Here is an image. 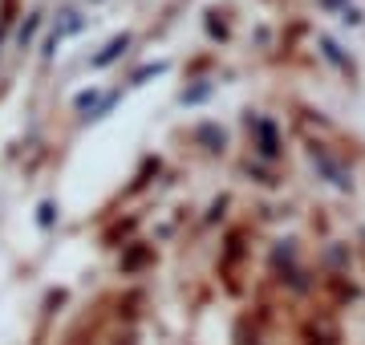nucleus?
<instances>
[{
	"label": "nucleus",
	"mask_w": 365,
	"mask_h": 345,
	"mask_svg": "<svg viewBox=\"0 0 365 345\" xmlns=\"http://www.w3.org/2000/svg\"><path fill=\"white\" fill-rule=\"evenodd\" d=\"M313 163H317V167H321V171H325V175H329V179H333V183H337V187H349V183H353L349 175L341 171L337 163L329 159V155H321V150H313Z\"/></svg>",
	"instance_id": "f257e3e1"
},
{
	"label": "nucleus",
	"mask_w": 365,
	"mask_h": 345,
	"mask_svg": "<svg viewBox=\"0 0 365 345\" xmlns=\"http://www.w3.org/2000/svg\"><path fill=\"white\" fill-rule=\"evenodd\" d=\"M122 49H126V37H118V41H110V49H106V53L98 57V66H106V61H114V57L122 53Z\"/></svg>",
	"instance_id": "f03ea898"
},
{
	"label": "nucleus",
	"mask_w": 365,
	"mask_h": 345,
	"mask_svg": "<svg viewBox=\"0 0 365 345\" xmlns=\"http://www.w3.org/2000/svg\"><path fill=\"white\" fill-rule=\"evenodd\" d=\"M321 4H329V9H341V13H345V9H349V4H345V0H321Z\"/></svg>",
	"instance_id": "7ed1b4c3"
}]
</instances>
